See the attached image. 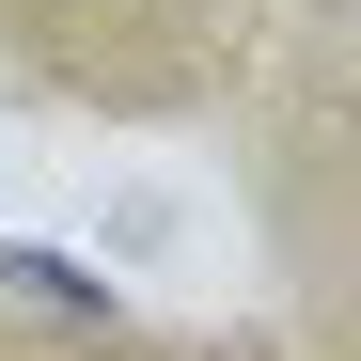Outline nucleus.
Segmentation results:
<instances>
[{
    "mask_svg": "<svg viewBox=\"0 0 361 361\" xmlns=\"http://www.w3.org/2000/svg\"><path fill=\"white\" fill-rule=\"evenodd\" d=\"M0 298H16V314H47V330H126V314H110V283L47 267V252H0Z\"/></svg>",
    "mask_w": 361,
    "mask_h": 361,
    "instance_id": "1",
    "label": "nucleus"
}]
</instances>
